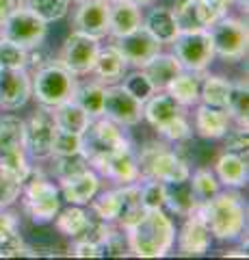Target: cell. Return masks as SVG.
Segmentation results:
<instances>
[{"label":"cell","mask_w":249,"mask_h":260,"mask_svg":"<svg viewBox=\"0 0 249 260\" xmlns=\"http://www.w3.org/2000/svg\"><path fill=\"white\" fill-rule=\"evenodd\" d=\"M128 247L139 258H163L175 243V228L171 219L158 210H146L139 221L126 230Z\"/></svg>","instance_id":"obj_1"},{"label":"cell","mask_w":249,"mask_h":260,"mask_svg":"<svg viewBox=\"0 0 249 260\" xmlns=\"http://www.w3.org/2000/svg\"><path fill=\"white\" fill-rule=\"evenodd\" d=\"M195 213L206 221L212 237L232 241L245 230V204L236 191H219L210 200L202 202Z\"/></svg>","instance_id":"obj_2"},{"label":"cell","mask_w":249,"mask_h":260,"mask_svg":"<svg viewBox=\"0 0 249 260\" xmlns=\"http://www.w3.org/2000/svg\"><path fill=\"white\" fill-rule=\"evenodd\" d=\"M30 89H33L30 95H35L42 107L52 109L74 95L76 78L59 61H46L35 68L30 76Z\"/></svg>","instance_id":"obj_3"},{"label":"cell","mask_w":249,"mask_h":260,"mask_svg":"<svg viewBox=\"0 0 249 260\" xmlns=\"http://www.w3.org/2000/svg\"><path fill=\"white\" fill-rule=\"evenodd\" d=\"M141 178L160 182H180L191 178L189 162L165 143H148L136 156Z\"/></svg>","instance_id":"obj_4"},{"label":"cell","mask_w":249,"mask_h":260,"mask_svg":"<svg viewBox=\"0 0 249 260\" xmlns=\"http://www.w3.org/2000/svg\"><path fill=\"white\" fill-rule=\"evenodd\" d=\"M80 137H83V154L87 156L91 167L106 160L109 156H115V154L130 148V141L124 137L119 126L104 115L95 117V121L91 119L87 130Z\"/></svg>","instance_id":"obj_5"},{"label":"cell","mask_w":249,"mask_h":260,"mask_svg":"<svg viewBox=\"0 0 249 260\" xmlns=\"http://www.w3.org/2000/svg\"><path fill=\"white\" fill-rule=\"evenodd\" d=\"M0 165L24 182L30 174V165L24 148V121L15 115L0 117Z\"/></svg>","instance_id":"obj_6"},{"label":"cell","mask_w":249,"mask_h":260,"mask_svg":"<svg viewBox=\"0 0 249 260\" xmlns=\"http://www.w3.org/2000/svg\"><path fill=\"white\" fill-rule=\"evenodd\" d=\"M22 193H24V198H26L24 204H26L28 215L33 217V221H37V223L52 221L61 210L59 189L50 180H46L42 174H35L33 169H30L28 178L22 184Z\"/></svg>","instance_id":"obj_7"},{"label":"cell","mask_w":249,"mask_h":260,"mask_svg":"<svg viewBox=\"0 0 249 260\" xmlns=\"http://www.w3.org/2000/svg\"><path fill=\"white\" fill-rule=\"evenodd\" d=\"M173 56L180 61L182 70L187 72H204L215 59L212 37L208 30H191L178 32L173 39Z\"/></svg>","instance_id":"obj_8"},{"label":"cell","mask_w":249,"mask_h":260,"mask_svg":"<svg viewBox=\"0 0 249 260\" xmlns=\"http://www.w3.org/2000/svg\"><path fill=\"white\" fill-rule=\"evenodd\" d=\"M212 37L215 56H221L226 61H240L247 54V24L238 18H230L223 15L217 20L210 28H208Z\"/></svg>","instance_id":"obj_9"},{"label":"cell","mask_w":249,"mask_h":260,"mask_svg":"<svg viewBox=\"0 0 249 260\" xmlns=\"http://www.w3.org/2000/svg\"><path fill=\"white\" fill-rule=\"evenodd\" d=\"M46 32H48V22L35 15L26 5H20L9 15V20L3 24V28H0V35L24 48L42 46L46 39Z\"/></svg>","instance_id":"obj_10"},{"label":"cell","mask_w":249,"mask_h":260,"mask_svg":"<svg viewBox=\"0 0 249 260\" xmlns=\"http://www.w3.org/2000/svg\"><path fill=\"white\" fill-rule=\"evenodd\" d=\"M98 50H100V39L85 35V32H80V30H74L61 48L59 63L67 72H72L74 76L89 74V72H93V63H95V56H98Z\"/></svg>","instance_id":"obj_11"},{"label":"cell","mask_w":249,"mask_h":260,"mask_svg":"<svg viewBox=\"0 0 249 260\" xmlns=\"http://www.w3.org/2000/svg\"><path fill=\"white\" fill-rule=\"evenodd\" d=\"M57 133L52 111L48 107L37 109L28 121H24V148L33 158H50L52 156V139Z\"/></svg>","instance_id":"obj_12"},{"label":"cell","mask_w":249,"mask_h":260,"mask_svg":"<svg viewBox=\"0 0 249 260\" xmlns=\"http://www.w3.org/2000/svg\"><path fill=\"white\" fill-rule=\"evenodd\" d=\"M102 115L117 126H136L143 119V102L130 95L122 85L104 87Z\"/></svg>","instance_id":"obj_13"},{"label":"cell","mask_w":249,"mask_h":260,"mask_svg":"<svg viewBox=\"0 0 249 260\" xmlns=\"http://www.w3.org/2000/svg\"><path fill=\"white\" fill-rule=\"evenodd\" d=\"M113 46L117 48V52L124 56V61L134 65V68H143V65H146L152 56H156L160 52V48H163V44H160L143 24L139 28H134L132 32H128V35L115 37Z\"/></svg>","instance_id":"obj_14"},{"label":"cell","mask_w":249,"mask_h":260,"mask_svg":"<svg viewBox=\"0 0 249 260\" xmlns=\"http://www.w3.org/2000/svg\"><path fill=\"white\" fill-rule=\"evenodd\" d=\"M30 93V74L26 68L20 70H0V107L7 111H18L28 102Z\"/></svg>","instance_id":"obj_15"},{"label":"cell","mask_w":249,"mask_h":260,"mask_svg":"<svg viewBox=\"0 0 249 260\" xmlns=\"http://www.w3.org/2000/svg\"><path fill=\"white\" fill-rule=\"evenodd\" d=\"M76 30L102 39L109 35V0H80L74 13Z\"/></svg>","instance_id":"obj_16"},{"label":"cell","mask_w":249,"mask_h":260,"mask_svg":"<svg viewBox=\"0 0 249 260\" xmlns=\"http://www.w3.org/2000/svg\"><path fill=\"white\" fill-rule=\"evenodd\" d=\"M212 234L208 225L197 213L187 217L182 230L178 234V249L182 256H204L208 247H210Z\"/></svg>","instance_id":"obj_17"},{"label":"cell","mask_w":249,"mask_h":260,"mask_svg":"<svg viewBox=\"0 0 249 260\" xmlns=\"http://www.w3.org/2000/svg\"><path fill=\"white\" fill-rule=\"evenodd\" d=\"M59 182H61L63 198H65L69 204H76V206L89 204L100 191V176L91 167L76 176L65 178V180H59Z\"/></svg>","instance_id":"obj_18"},{"label":"cell","mask_w":249,"mask_h":260,"mask_svg":"<svg viewBox=\"0 0 249 260\" xmlns=\"http://www.w3.org/2000/svg\"><path fill=\"white\" fill-rule=\"evenodd\" d=\"M91 169H95V172H100L102 176H106L119 184H130V182H136L141 178L139 162H136L132 148L119 152L115 156H109L106 160L98 162V165L91 167Z\"/></svg>","instance_id":"obj_19"},{"label":"cell","mask_w":249,"mask_h":260,"mask_svg":"<svg viewBox=\"0 0 249 260\" xmlns=\"http://www.w3.org/2000/svg\"><path fill=\"white\" fill-rule=\"evenodd\" d=\"M141 24V7H136L130 0H109V35H128Z\"/></svg>","instance_id":"obj_20"},{"label":"cell","mask_w":249,"mask_h":260,"mask_svg":"<svg viewBox=\"0 0 249 260\" xmlns=\"http://www.w3.org/2000/svg\"><path fill=\"white\" fill-rule=\"evenodd\" d=\"M184 115V107L175 102L167 91H156L148 102H143V119L150 121L152 128L160 130L171 119Z\"/></svg>","instance_id":"obj_21"},{"label":"cell","mask_w":249,"mask_h":260,"mask_svg":"<svg viewBox=\"0 0 249 260\" xmlns=\"http://www.w3.org/2000/svg\"><path fill=\"white\" fill-rule=\"evenodd\" d=\"M18 256L35 258L37 251L24 245L15 215L3 213V208H0V258H18Z\"/></svg>","instance_id":"obj_22"},{"label":"cell","mask_w":249,"mask_h":260,"mask_svg":"<svg viewBox=\"0 0 249 260\" xmlns=\"http://www.w3.org/2000/svg\"><path fill=\"white\" fill-rule=\"evenodd\" d=\"M117 198H119V210H117L115 221L126 232L128 228H132L146 215V208H143V202H141V186L136 182L122 184L117 189Z\"/></svg>","instance_id":"obj_23"},{"label":"cell","mask_w":249,"mask_h":260,"mask_svg":"<svg viewBox=\"0 0 249 260\" xmlns=\"http://www.w3.org/2000/svg\"><path fill=\"white\" fill-rule=\"evenodd\" d=\"M141 72L148 76L152 87H154V91H165L167 85L182 72V65L173 54L158 52L156 56H152V59L143 65Z\"/></svg>","instance_id":"obj_24"},{"label":"cell","mask_w":249,"mask_h":260,"mask_svg":"<svg viewBox=\"0 0 249 260\" xmlns=\"http://www.w3.org/2000/svg\"><path fill=\"white\" fill-rule=\"evenodd\" d=\"M215 176L228 189H238L247 184V160L238 152H223L215 162Z\"/></svg>","instance_id":"obj_25"},{"label":"cell","mask_w":249,"mask_h":260,"mask_svg":"<svg viewBox=\"0 0 249 260\" xmlns=\"http://www.w3.org/2000/svg\"><path fill=\"white\" fill-rule=\"evenodd\" d=\"M230 115L226 109H215L208 104H199L195 111V130L204 139H221L230 128Z\"/></svg>","instance_id":"obj_26"},{"label":"cell","mask_w":249,"mask_h":260,"mask_svg":"<svg viewBox=\"0 0 249 260\" xmlns=\"http://www.w3.org/2000/svg\"><path fill=\"white\" fill-rule=\"evenodd\" d=\"M165 206H169L171 213L180 217H189L197 210L199 200L193 193L191 180H180V182H165Z\"/></svg>","instance_id":"obj_27"},{"label":"cell","mask_w":249,"mask_h":260,"mask_svg":"<svg viewBox=\"0 0 249 260\" xmlns=\"http://www.w3.org/2000/svg\"><path fill=\"white\" fill-rule=\"evenodd\" d=\"M126 61L124 56L117 52V48L111 44V46H100L98 56H95V63H93V72L98 74L100 83L102 85H115L117 80L124 78V72H126Z\"/></svg>","instance_id":"obj_28"},{"label":"cell","mask_w":249,"mask_h":260,"mask_svg":"<svg viewBox=\"0 0 249 260\" xmlns=\"http://www.w3.org/2000/svg\"><path fill=\"white\" fill-rule=\"evenodd\" d=\"M52 117H54V124L57 128L61 130H67V133H76V135H83L87 126H89V113H87L80 104L74 100V98H69V100L57 104V107H52Z\"/></svg>","instance_id":"obj_29"},{"label":"cell","mask_w":249,"mask_h":260,"mask_svg":"<svg viewBox=\"0 0 249 260\" xmlns=\"http://www.w3.org/2000/svg\"><path fill=\"white\" fill-rule=\"evenodd\" d=\"M143 26H146L160 44H171L173 39L178 37V32H180L171 9H163V7L152 9L148 13V18L143 20Z\"/></svg>","instance_id":"obj_30"},{"label":"cell","mask_w":249,"mask_h":260,"mask_svg":"<svg viewBox=\"0 0 249 260\" xmlns=\"http://www.w3.org/2000/svg\"><path fill=\"white\" fill-rule=\"evenodd\" d=\"M175 102H180L182 107H191L199 100V80L195 76V72L182 70L165 89Z\"/></svg>","instance_id":"obj_31"},{"label":"cell","mask_w":249,"mask_h":260,"mask_svg":"<svg viewBox=\"0 0 249 260\" xmlns=\"http://www.w3.org/2000/svg\"><path fill=\"white\" fill-rule=\"evenodd\" d=\"M232 83L223 76H206L204 83H199V100L202 104L215 109H226L230 98Z\"/></svg>","instance_id":"obj_32"},{"label":"cell","mask_w":249,"mask_h":260,"mask_svg":"<svg viewBox=\"0 0 249 260\" xmlns=\"http://www.w3.org/2000/svg\"><path fill=\"white\" fill-rule=\"evenodd\" d=\"M74 100L83 107L89 117L95 119L102 115V107H104V85L102 83H87V85H76L74 89Z\"/></svg>","instance_id":"obj_33"},{"label":"cell","mask_w":249,"mask_h":260,"mask_svg":"<svg viewBox=\"0 0 249 260\" xmlns=\"http://www.w3.org/2000/svg\"><path fill=\"white\" fill-rule=\"evenodd\" d=\"M228 115L230 119L236 121V126L247 128V113H249V91H247V80L232 83L230 98H228Z\"/></svg>","instance_id":"obj_34"},{"label":"cell","mask_w":249,"mask_h":260,"mask_svg":"<svg viewBox=\"0 0 249 260\" xmlns=\"http://www.w3.org/2000/svg\"><path fill=\"white\" fill-rule=\"evenodd\" d=\"M89 215H87V210H83L80 206H69L67 210H59L57 213V228L65 234V237H72V239H78L80 234L87 230V225H89Z\"/></svg>","instance_id":"obj_35"},{"label":"cell","mask_w":249,"mask_h":260,"mask_svg":"<svg viewBox=\"0 0 249 260\" xmlns=\"http://www.w3.org/2000/svg\"><path fill=\"white\" fill-rule=\"evenodd\" d=\"M28 68V48L0 35V70Z\"/></svg>","instance_id":"obj_36"},{"label":"cell","mask_w":249,"mask_h":260,"mask_svg":"<svg viewBox=\"0 0 249 260\" xmlns=\"http://www.w3.org/2000/svg\"><path fill=\"white\" fill-rule=\"evenodd\" d=\"M175 24H178L180 32H191V30H206L202 28L197 18V0H178L171 9Z\"/></svg>","instance_id":"obj_37"},{"label":"cell","mask_w":249,"mask_h":260,"mask_svg":"<svg viewBox=\"0 0 249 260\" xmlns=\"http://www.w3.org/2000/svg\"><path fill=\"white\" fill-rule=\"evenodd\" d=\"M189 180H191V178H189ZM191 186H193L195 198L199 200V204L206 202V200H210L212 195H217L221 191V182L217 180V176L210 172V169H197V172L193 174Z\"/></svg>","instance_id":"obj_38"},{"label":"cell","mask_w":249,"mask_h":260,"mask_svg":"<svg viewBox=\"0 0 249 260\" xmlns=\"http://www.w3.org/2000/svg\"><path fill=\"white\" fill-rule=\"evenodd\" d=\"M26 7L44 22H57L65 18L69 0H26Z\"/></svg>","instance_id":"obj_39"},{"label":"cell","mask_w":249,"mask_h":260,"mask_svg":"<svg viewBox=\"0 0 249 260\" xmlns=\"http://www.w3.org/2000/svg\"><path fill=\"white\" fill-rule=\"evenodd\" d=\"M89 160L83 152L78 154H69V156H54V174H57L59 180H65L69 176H76L85 169H89Z\"/></svg>","instance_id":"obj_40"},{"label":"cell","mask_w":249,"mask_h":260,"mask_svg":"<svg viewBox=\"0 0 249 260\" xmlns=\"http://www.w3.org/2000/svg\"><path fill=\"white\" fill-rule=\"evenodd\" d=\"M91 208H93V213L95 217H100L102 221H115L117 219V210H119V198H117V189L113 191H104L100 193L98 198H93L91 202Z\"/></svg>","instance_id":"obj_41"},{"label":"cell","mask_w":249,"mask_h":260,"mask_svg":"<svg viewBox=\"0 0 249 260\" xmlns=\"http://www.w3.org/2000/svg\"><path fill=\"white\" fill-rule=\"evenodd\" d=\"M78 152H83V137L57 128L52 139V156H69V154H78Z\"/></svg>","instance_id":"obj_42"},{"label":"cell","mask_w":249,"mask_h":260,"mask_svg":"<svg viewBox=\"0 0 249 260\" xmlns=\"http://www.w3.org/2000/svg\"><path fill=\"white\" fill-rule=\"evenodd\" d=\"M22 180L0 165V208L11 206L22 193Z\"/></svg>","instance_id":"obj_43"},{"label":"cell","mask_w":249,"mask_h":260,"mask_svg":"<svg viewBox=\"0 0 249 260\" xmlns=\"http://www.w3.org/2000/svg\"><path fill=\"white\" fill-rule=\"evenodd\" d=\"M124 89L130 95H134L136 100H141V102H148L152 95H154V87H152V83L148 80V76L143 74V72H132L130 76H126L124 80Z\"/></svg>","instance_id":"obj_44"},{"label":"cell","mask_w":249,"mask_h":260,"mask_svg":"<svg viewBox=\"0 0 249 260\" xmlns=\"http://www.w3.org/2000/svg\"><path fill=\"white\" fill-rule=\"evenodd\" d=\"M141 186V202L146 210H158L165 208V182L160 180H148Z\"/></svg>","instance_id":"obj_45"},{"label":"cell","mask_w":249,"mask_h":260,"mask_svg":"<svg viewBox=\"0 0 249 260\" xmlns=\"http://www.w3.org/2000/svg\"><path fill=\"white\" fill-rule=\"evenodd\" d=\"M228 7L217 3V0H197V18H199V24L202 28H210L217 20H221L226 15Z\"/></svg>","instance_id":"obj_46"},{"label":"cell","mask_w":249,"mask_h":260,"mask_svg":"<svg viewBox=\"0 0 249 260\" xmlns=\"http://www.w3.org/2000/svg\"><path fill=\"white\" fill-rule=\"evenodd\" d=\"M158 133L163 135L165 139H169V141H187L191 137V124H189L187 115H180V117L171 119L167 126H163Z\"/></svg>","instance_id":"obj_47"},{"label":"cell","mask_w":249,"mask_h":260,"mask_svg":"<svg viewBox=\"0 0 249 260\" xmlns=\"http://www.w3.org/2000/svg\"><path fill=\"white\" fill-rule=\"evenodd\" d=\"M102 251L106 256H126L128 251H130V247H128V237L111 228L106 241L102 243Z\"/></svg>","instance_id":"obj_48"},{"label":"cell","mask_w":249,"mask_h":260,"mask_svg":"<svg viewBox=\"0 0 249 260\" xmlns=\"http://www.w3.org/2000/svg\"><path fill=\"white\" fill-rule=\"evenodd\" d=\"M223 139H226V150L228 152H238V154L247 152V145H249L247 128H240V126H236L234 130L228 128V133L223 135Z\"/></svg>","instance_id":"obj_49"},{"label":"cell","mask_w":249,"mask_h":260,"mask_svg":"<svg viewBox=\"0 0 249 260\" xmlns=\"http://www.w3.org/2000/svg\"><path fill=\"white\" fill-rule=\"evenodd\" d=\"M72 254L76 258H100V256H104V251L98 243H91L87 239H78L74 249H72Z\"/></svg>","instance_id":"obj_50"},{"label":"cell","mask_w":249,"mask_h":260,"mask_svg":"<svg viewBox=\"0 0 249 260\" xmlns=\"http://www.w3.org/2000/svg\"><path fill=\"white\" fill-rule=\"evenodd\" d=\"M22 5V0H0V28H3V24L9 20V15L18 9Z\"/></svg>","instance_id":"obj_51"},{"label":"cell","mask_w":249,"mask_h":260,"mask_svg":"<svg viewBox=\"0 0 249 260\" xmlns=\"http://www.w3.org/2000/svg\"><path fill=\"white\" fill-rule=\"evenodd\" d=\"M228 258H232V256H238V258H247V251H240V249H234V251H228L226 254Z\"/></svg>","instance_id":"obj_52"},{"label":"cell","mask_w":249,"mask_h":260,"mask_svg":"<svg viewBox=\"0 0 249 260\" xmlns=\"http://www.w3.org/2000/svg\"><path fill=\"white\" fill-rule=\"evenodd\" d=\"M130 3H134L136 7H146V5H152L154 0H130Z\"/></svg>","instance_id":"obj_53"},{"label":"cell","mask_w":249,"mask_h":260,"mask_svg":"<svg viewBox=\"0 0 249 260\" xmlns=\"http://www.w3.org/2000/svg\"><path fill=\"white\" fill-rule=\"evenodd\" d=\"M217 3H221V5H226V7H230L232 3H236V0H217Z\"/></svg>","instance_id":"obj_54"},{"label":"cell","mask_w":249,"mask_h":260,"mask_svg":"<svg viewBox=\"0 0 249 260\" xmlns=\"http://www.w3.org/2000/svg\"><path fill=\"white\" fill-rule=\"evenodd\" d=\"M69 3H72V0H69ZM74 3H80V0H74Z\"/></svg>","instance_id":"obj_55"}]
</instances>
